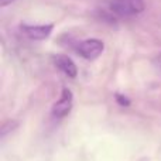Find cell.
Returning <instances> with one entry per match:
<instances>
[{"instance_id": "ba28073f", "label": "cell", "mask_w": 161, "mask_h": 161, "mask_svg": "<svg viewBox=\"0 0 161 161\" xmlns=\"http://www.w3.org/2000/svg\"><path fill=\"white\" fill-rule=\"evenodd\" d=\"M160 64H161V55H160Z\"/></svg>"}, {"instance_id": "5b68a950", "label": "cell", "mask_w": 161, "mask_h": 161, "mask_svg": "<svg viewBox=\"0 0 161 161\" xmlns=\"http://www.w3.org/2000/svg\"><path fill=\"white\" fill-rule=\"evenodd\" d=\"M54 64L57 65L58 69H61L62 72L65 74L69 78H75L78 75V68H76L75 62L67 55H62V54H58V55H54Z\"/></svg>"}, {"instance_id": "6da1fadb", "label": "cell", "mask_w": 161, "mask_h": 161, "mask_svg": "<svg viewBox=\"0 0 161 161\" xmlns=\"http://www.w3.org/2000/svg\"><path fill=\"white\" fill-rule=\"evenodd\" d=\"M144 0H112L110 11L117 17H131L143 13Z\"/></svg>"}, {"instance_id": "52a82bcc", "label": "cell", "mask_w": 161, "mask_h": 161, "mask_svg": "<svg viewBox=\"0 0 161 161\" xmlns=\"http://www.w3.org/2000/svg\"><path fill=\"white\" fill-rule=\"evenodd\" d=\"M14 0H0V6L2 7H6V6H8L10 3H13Z\"/></svg>"}, {"instance_id": "7a4b0ae2", "label": "cell", "mask_w": 161, "mask_h": 161, "mask_svg": "<svg viewBox=\"0 0 161 161\" xmlns=\"http://www.w3.org/2000/svg\"><path fill=\"white\" fill-rule=\"evenodd\" d=\"M103 50H105V44L96 38L85 40L78 45V54L82 58L88 59V61L96 59L103 53Z\"/></svg>"}, {"instance_id": "3957f363", "label": "cell", "mask_w": 161, "mask_h": 161, "mask_svg": "<svg viewBox=\"0 0 161 161\" xmlns=\"http://www.w3.org/2000/svg\"><path fill=\"white\" fill-rule=\"evenodd\" d=\"M53 24H42V25H28V24H21L20 30L27 38L34 40V41H41L51 36L53 33Z\"/></svg>"}, {"instance_id": "277c9868", "label": "cell", "mask_w": 161, "mask_h": 161, "mask_svg": "<svg viewBox=\"0 0 161 161\" xmlns=\"http://www.w3.org/2000/svg\"><path fill=\"white\" fill-rule=\"evenodd\" d=\"M71 108H72V92L69 89L65 88L62 91L61 95V99L58 102H55L53 108V116L55 117H64L69 113Z\"/></svg>"}, {"instance_id": "8992f818", "label": "cell", "mask_w": 161, "mask_h": 161, "mask_svg": "<svg viewBox=\"0 0 161 161\" xmlns=\"http://www.w3.org/2000/svg\"><path fill=\"white\" fill-rule=\"evenodd\" d=\"M116 100L119 102L120 106H129L130 105V100L125 96V95H120V93H116Z\"/></svg>"}]
</instances>
